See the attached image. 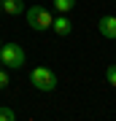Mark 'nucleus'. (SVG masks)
<instances>
[{
    "label": "nucleus",
    "mask_w": 116,
    "mask_h": 121,
    "mask_svg": "<svg viewBox=\"0 0 116 121\" xmlns=\"http://www.w3.org/2000/svg\"><path fill=\"white\" fill-rule=\"evenodd\" d=\"M24 13H27V24H30V30H35V32L51 30L54 16H51V11H46L43 5H30V8H24Z\"/></svg>",
    "instance_id": "1"
},
{
    "label": "nucleus",
    "mask_w": 116,
    "mask_h": 121,
    "mask_svg": "<svg viewBox=\"0 0 116 121\" xmlns=\"http://www.w3.org/2000/svg\"><path fill=\"white\" fill-rule=\"evenodd\" d=\"M24 59H27V54L19 43H3L0 46V62H3V67L19 70V67H24Z\"/></svg>",
    "instance_id": "2"
},
{
    "label": "nucleus",
    "mask_w": 116,
    "mask_h": 121,
    "mask_svg": "<svg viewBox=\"0 0 116 121\" xmlns=\"http://www.w3.org/2000/svg\"><path fill=\"white\" fill-rule=\"evenodd\" d=\"M30 83L38 91H54L57 89V75L49 67H35L32 73H30Z\"/></svg>",
    "instance_id": "3"
},
{
    "label": "nucleus",
    "mask_w": 116,
    "mask_h": 121,
    "mask_svg": "<svg viewBox=\"0 0 116 121\" xmlns=\"http://www.w3.org/2000/svg\"><path fill=\"white\" fill-rule=\"evenodd\" d=\"M97 30L105 38H116V16H100L97 19Z\"/></svg>",
    "instance_id": "4"
},
{
    "label": "nucleus",
    "mask_w": 116,
    "mask_h": 121,
    "mask_svg": "<svg viewBox=\"0 0 116 121\" xmlns=\"http://www.w3.org/2000/svg\"><path fill=\"white\" fill-rule=\"evenodd\" d=\"M51 30H54L57 35H60V38H68V35L73 32V24H70V19H68V16H54Z\"/></svg>",
    "instance_id": "5"
},
{
    "label": "nucleus",
    "mask_w": 116,
    "mask_h": 121,
    "mask_svg": "<svg viewBox=\"0 0 116 121\" xmlns=\"http://www.w3.org/2000/svg\"><path fill=\"white\" fill-rule=\"evenodd\" d=\"M3 13H8V16L24 13V0H3Z\"/></svg>",
    "instance_id": "6"
},
{
    "label": "nucleus",
    "mask_w": 116,
    "mask_h": 121,
    "mask_svg": "<svg viewBox=\"0 0 116 121\" xmlns=\"http://www.w3.org/2000/svg\"><path fill=\"white\" fill-rule=\"evenodd\" d=\"M54 8L60 11V13H70L76 8V0H54Z\"/></svg>",
    "instance_id": "7"
},
{
    "label": "nucleus",
    "mask_w": 116,
    "mask_h": 121,
    "mask_svg": "<svg viewBox=\"0 0 116 121\" xmlns=\"http://www.w3.org/2000/svg\"><path fill=\"white\" fill-rule=\"evenodd\" d=\"M14 118H16V113L8 105H0V121H14Z\"/></svg>",
    "instance_id": "8"
},
{
    "label": "nucleus",
    "mask_w": 116,
    "mask_h": 121,
    "mask_svg": "<svg viewBox=\"0 0 116 121\" xmlns=\"http://www.w3.org/2000/svg\"><path fill=\"white\" fill-rule=\"evenodd\" d=\"M105 81L116 89V65H108V70H105Z\"/></svg>",
    "instance_id": "9"
},
{
    "label": "nucleus",
    "mask_w": 116,
    "mask_h": 121,
    "mask_svg": "<svg viewBox=\"0 0 116 121\" xmlns=\"http://www.w3.org/2000/svg\"><path fill=\"white\" fill-rule=\"evenodd\" d=\"M3 89H8V73L0 67V91H3Z\"/></svg>",
    "instance_id": "10"
},
{
    "label": "nucleus",
    "mask_w": 116,
    "mask_h": 121,
    "mask_svg": "<svg viewBox=\"0 0 116 121\" xmlns=\"http://www.w3.org/2000/svg\"><path fill=\"white\" fill-rule=\"evenodd\" d=\"M0 11H3V0H0Z\"/></svg>",
    "instance_id": "11"
},
{
    "label": "nucleus",
    "mask_w": 116,
    "mask_h": 121,
    "mask_svg": "<svg viewBox=\"0 0 116 121\" xmlns=\"http://www.w3.org/2000/svg\"><path fill=\"white\" fill-rule=\"evenodd\" d=\"M0 67H3V62H0Z\"/></svg>",
    "instance_id": "12"
},
{
    "label": "nucleus",
    "mask_w": 116,
    "mask_h": 121,
    "mask_svg": "<svg viewBox=\"0 0 116 121\" xmlns=\"http://www.w3.org/2000/svg\"><path fill=\"white\" fill-rule=\"evenodd\" d=\"M0 46H3V40H0Z\"/></svg>",
    "instance_id": "13"
},
{
    "label": "nucleus",
    "mask_w": 116,
    "mask_h": 121,
    "mask_svg": "<svg viewBox=\"0 0 116 121\" xmlns=\"http://www.w3.org/2000/svg\"><path fill=\"white\" fill-rule=\"evenodd\" d=\"M113 40H116V38H113Z\"/></svg>",
    "instance_id": "14"
}]
</instances>
